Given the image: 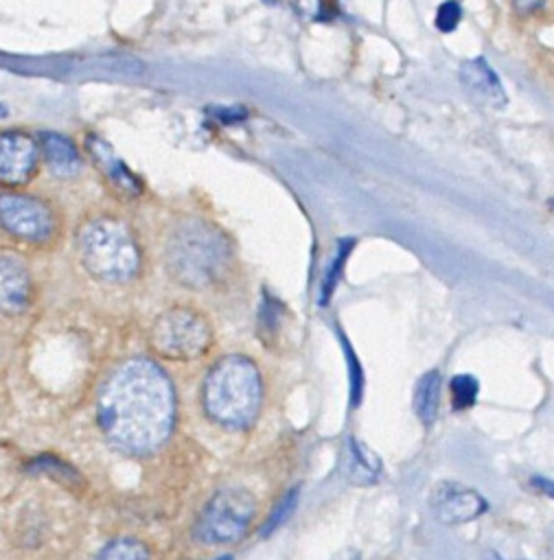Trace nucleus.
Instances as JSON below:
<instances>
[{
	"label": "nucleus",
	"instance_id": "obj_1",
	"mask_svg": "<svg viewBox=\"0 0 554 560\" xmlns=\"http://www.w3.org/2000/svg\"><path fill=\"white\" fill-rule=\"evenodd\" d=\"M175 411L169 374L145 357L116 365L96 398L101 433L127 455H151L164 446L175 427Z\"/></svg>",
	"mask_w": 554,
	"mask_h": 560
},
{
	"label": "nucleus",
	"instance_id": "obj_7",
	"mask_svg": "<svg viewBox=\"0 0 554 560\" xmlns=\"http://www.w3.org/2000/svg\"><path fill=\"white\" fill-rule=\"evenodd\" d=\"M0 228L20 243L44 245L57 234L59 221L55 208L42 197L26 192H2Z\"/></svg>",
	"mask_w": 554,
	"mask_h": 560
},
{
	"label": "nucleus",
	"instance_id": "obj_24",
	"mask_svg": "<svg viewBox=\"0 0 554 560\" xmlns=\"http://www.w3.org/2000/svg\"><path fill=\"white\" fill-rule=\"evenodd\" d=\"M335 560H357V553L355 551H342Z\"/></svg>",
	"mask_w": 554,
	"mask_h": 560
},
{
	"label": "nucleus",
	"instance_id": "obj_13",
	"mask_svg": "<svg viewBox=\"0 0 554 560\" xmlns=\"http://www.w3.org/2000/svg\"><path fill=\"white\" fill-rule=\"evenodd\" d=\"M346 477L353 483L359 486H368L374 483L381 475V459L361 442H357L355 438L348 440V448H346Z\"/></svg>",
	"mask_w": 554,
	"mask_h": 560
},
{
	"label": "nucleus",
	"instance_id": "obj_14",
	"mask_svg": "<svg viewBox=\"0 0 554 560\" xmlns=\"http://www.w3.org/2000/svg\"><path fill=\"white\" fill-rule=\"evenodd\" d=\"M90 153L94 155L96 164L101 166V171L125 192L129 195H138L140 192V184L138 179L127 171V166L123 164V160L118 155L112 153V149L99 140V138H92L90 140Z\"/></svg>",
	"mask_w": 554,
	"mask_h": 560
},
{
	"label": "nucleus",
	"instance_id": "obj_11",
	"mask_svg": "<svg viewBox=\"0 0 554 560\" xmlns=\"http://www.w3.org/2000/svg\"><path fill=\"white\" fill-rule=\"evenodd\" d=\"M460 81L484 105L501 107L506 103L501 81L484 57H475V59L464 61L462 68H460Z\"/></svg>",
	"mask_w": 554,
	"mask_h": 560
},
{
	"label": "nucleus",
	"instance_id": "obj_21",
	"mask_svg": "<svg viewBox=\"0 0 554 560\" xmlns=\"http://www.w3.org/2000/svg\"><path fill=\"white\" fill-rule=\"evenodd\" d=\"M462 18V9L458 2H445L438 7V13H436V26L442 31V33H449L458 26Z\"/></svg>",
	"mask_w": 554,
	"mask_h": 560
},
{
	"label": "nucleus",
	"instance_id": "obj_5",
	"mask_svg": "<svg viewBox=\"0 0 554 560\" xmlns=\"http://www.w3.org/2000/svg\"><path fill=\"white\" fill-rule=\"evenodd\" d=\"M212 328L208 319L191 306H171L162 311L149 328V346L169 361H193L208 352Z\"/></svg>",
	"mask_w": 554,
	"mask_h": 560
},
{
	"label": "nucleus",
	"instance_id": "obj_3",
	"mask_svg": "<svg viewBox=\"0 0 554 560\" xmlns=\"http://www.w3.org/2000/svg\"><path fill=\"white\" fill-rule=\"evenodd\" d=\"M261 394L256 363L243 354H228L210 368L201 387V405L212 422L245 429L258 413Z\"/></svg>",
	"mask_w": 554,
	"mask_h": 560
},
{
	"label": "nucleus",
	"instance_id": "obj_20",
	"mask_svg": "<svg viewBox=\"0 0 554 560\" xmlns=\"http://www.w3.org/2000/svg\"><path fill=\"white\" fill-rule=\"evenodd\" d=\"M296 503H298V488H291V490L276 503V508L269 512L267 521H265L263 527H261V536H269L276 527H280V525L291 516V512L296 510Z\"/></svg>",
	"mask_w": 554,
	"mask_h": 560
},
{
	"label": "nucleus",
	"instance_id": "obj_6",
	"mask_svg": "<svg viewBox=\"0 0 554 560\" xmlns=\"http://www.w3.org/2000/svg\"><path fill=\"white\" fill-rule=\"evenodd\" d=\"M256 514L254 497L243 488H221L199 512L193 536L201 545L223 547L239 542Z\"/></svg>",
	"mask_w": 554,
	"mask_h": 560
},
{
	"label": "nucleus",
	"instance_id": "obj_10",
	"mask_svg": "<svg viewBox=\"0 0 554 560\" xmlns=\"http://www.w3.org/2000/svg\"><path fill=\"white\" fill-rule=\"evenodd\" d=\"M33 300V276L22 258L0 256V313L18 315Z\"/></svg>",
	"mask_w": 554,
	"mask_h": 560
},
{
	"label": "nucleus",
	"instance_id": "obj_8",
	"mask_svg": "<svg viewBox=\"0 0 554 560\" xmlns=\"http://www.w3.org/2000/svg\"><path fill=\"white\" fill-rule=\"evenodd\" d=\"M39 144L18 129L0 131V184L22 186L33 179L39 162Z\"/></svg>",
	"mask_w": 554,
	"mask_h": 560
},
{
	"label": "nucleus",
	"instance_id": "obj_19",
	"mask_svg": "<svg viewBox=\"0 0 554 560\" xmlns=\"http://www.w3.org/2000/svg\"><path fill=\"white\" fill-rule=\"evenodd\" d=\"M339 341H342V350L348 363V378H350V407H359L361 402V392H363V372H361V363L355 357L348 339L342 335L339 330Z\"/></svg>",
	"mask_w": 554,
	"mask_h": 560
},
{
	"label": "nucleus",
	"instance_id": "obj_18",
	"mask_svg": "<svg viewBox=\"0 0 554 560\" xmlns=\"http://www.w3.org/2000/svg\"><path fill=\"white\" fill-rule=\"evenodd\" d=\"M449 389H451L453 409H469L477 398L480 385L471 374H458V376L451 378Z\"/></svg>",
	"mask_w": 554,
	"mask_h": 560
},
{
	"label": "nucleus",
	"instance_id": "obj_27",
	"mask_svg": "<svg viewBox=\"0 0 554 560\" xmlns=\"http://www.w3.org/2000/svg\"><path fill=\"white\" fill-rule=\"evenodd\" d=\"M552 206H554V201H552Z\"/></svg>",
	"mask_w": 554,
	"mask_h": 560
},
{
	"label": "nucleus",
	"instance_id": "obj_26",
	"mask_svg": "<svg viewBox=\"0 0 554 560\" xmlns=\"http://www.w3.org/2000/svg\"><path fill=\"white\" fill-rule=\"evenodd\" d=\"M488 560H501V558H499V556H495V553H490V556H488Z\"/></svg>",
	"mask_w": 554,
	"mask_h": 560
},
{
	"label": "nucleus",
	"instance_id": "obj_2",
	"mask_svg": "<svg viewBox=\"0 0 554 560\" xmlns=\"http://www.w3.org/2000/svg\"><path fill=\"white\" fill-rule=\"evenodd\" d=\"M171 278L188 289H206L223 278L232 260L228 236L204 219L177 223L164 247Z\"/></svg>",
	"mask_w": 554,
	"mask_h": 560
},
{
	"label": "nucleus",
	"instance_id": "obj_9",
	"mask_svg": "<svg viewBox=\"0 0 554 560\" xmlns=\"http://www.w3.org/2000/svg\"><path fill=\"white\" fill-rule=\"evenodd\" d=\"M429 508L434 516L445 525H460L475 521L482 516L488 508L486 499L466 486H460L455 481H442L434 488L429 497Z\"/></svg>",
	"mask_w": 554,
	"mask_h": 560
},
{
	"label": "nucleus",
	"instance_id": "obj_23",
	"mask_svg": "<svg viewBox=\"0 0 554 560\" xmlns=\"http://www.w3.org/2000/svg\"><path fill=\"white\" fill-rule=\"evenodd\" d=\"M532 488H536L539 492H543L545 497L554 499V481L543 479V477H532Z\"/></svg>",
	"mask_w": 554,
	"mask_h": 560
},
{
	"label": "nucleus",
	"instance_id": "obj_4",
	"mask_svg": "<svg viewBox=\"0 0 554 560\" xmlns=\"http://www.w3.org/2000/svg\"><path fill=\"white\" fill-rule=\"evenodd\" d=\"M83 269L103 282H127L138 276L142 252L131 228L109 214L88 219L77 232Z\"/></svg>",
	"mask_w": 554,
	"mask_h": 560
},
{
	"label": "nucleus",
	"instance_id": "obj_25",
	"mask_svg": "<svg viewBox=\"0 0 554 560\" xmlns=\"http://www.w3.org/2000/svg\"><path fill=\"white\" fill-rule=\"evenodd\" d=\"M215 560H232V556L226 553V556H219V558H215Z\"/></svg>",
	"mask_w": 554,
	"mask_h": 560
},
{
	"label": "nucleus",
	"instance_id": "obj_16",
	"mask_svg": "<svg viewBox=\"0 0 554 560\" xmlns=\"http://www.w3.org/2000/svg\"><path fill=\"white\" fill-rule=\"evenodd\" d=\"M94 560H151V551L140 538L120 536L105 542L96 551Z\"/></svg>",
	"mask_w": 554,
	"mask_h": 560
},
{
	"label": "nucleus",
	"instance_id": "obj_17",
	"mask_svg": "<svg viewBox=\"0 0 554 560\" xmlns=\"http://www.w3.org/2000/svg\"><path fill=\"white\" fill-rule=\"evenodd\" d=\"M353 243H355L353 238H344V241L337 243V249H335V254H333V258H331V262H328V267L324 271V278H322V293H320V304L322 306H326L331 302V295H333L337 282L342 280L344 262H346V258H348V254L353 249Z\"/></svg>",
	"mask_w": 554,
	"mask_h": 560
},
{
	"label": "nucleus",
	"instance_id": "obj_22",
	"mask_svg": "<svg viewBox=\"0 0 554 560\" xmlns=\"http://www.w3.org/2000/svg\"><path fill=\"white\" fill-rule=\"evenodd\" d=\"M247 112L243 107H230V109H217V118H221L223 122H236L241 118H245Z\"/></svg>",
	"mask_w": 554,
	"mask_h": 560
},
{
	"label": "nucleus",
	"instance_id": "obj_12",
	"mask_svg": "<svg viewBox=\"0 0 554 560\" xmlns=\"http://www.w3.org/2000/svg\"><path fill=\"white\" fill-rule=\"evenodd\" d=\"M39 155L57 177H70L81 168V153L77 144L57 131H42L37 138Z\"/></svg>",
	"mask_w": 554,
	"mask_h": 560
},
{
	"label": "nucleus",
	"instance_id": "obj_15",
	"mask_svg": "<svg viewBox=\"0 0 554 560\" xmlns=\"http://www.w3.org/2000/svg\"><path fill=\"white\" fill-rule=\"evenodd\" d=\"M440 374L436 370L427 372L420 376L414 389V411L423 424H431L438 413V402H440Z\"/></svg>",
	"mask_w": 554,
	"mask_h": 560
}]
</instances>
